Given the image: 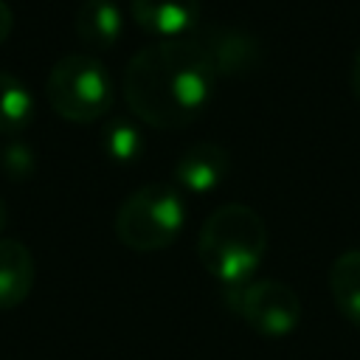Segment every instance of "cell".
<instances>
[{"instance_id": "cell-1", "label": "cell", "mask_w": 360, "mask_h": 360, "mask_svg": "<svg viewBox=\"0 0 360 360\" xmlns=\"http://www.w3.org/2000/svg\"><path fill=\"white\" fill-rule=\"evenodd\" d=\"M217 73L194 37L143 45L124 70L129 112L155 129H180L202 115L214 96Z\"/></svg>"}, {"instance_id": "cell-2", "label": "cell", "mask_w": 360, "mask_h": 360, "mask_svg": "<svg viewBox=\"0 0 360 360\" xmlns=\"http://www.w3.org/2000/svg\"><path fill=\"white\" fill-rule=\"evenodd\" d=\"M270 245L264 219L245 202H225L208 214L197 236L202 267L225 287H242L262 264Z\"/></svg>"}, {"instance_id": "cell-3", "label": "cell", "mask_w": 360, "mask_h": 360, "mask_svg": "<svg viewBox=\"0 0 360 360\" xmlns=\"http://www.w3.org/2000/svg\"><path fill=\"white\" fill-rule=\"evenodd\" d=\"M186 222V202L172 183H146L135 188L115 214V236L124 248L152 253L169 248Z\"/></svg>"}, {"instance_id": "cell-4", "label": "cell", "mask_w": 360, "mask_h": 360, "mask_svg": "<svg viewBox=\"0 0 360 360\" xmlns=\"http://www.w3.org/2000/svg\"><path fill=\"white\" fill-rule=\"evenodd\" d=\"M45 96L56 115L73 124H90L110 112L115 87L107 68L96 56L68 53L51 68Z\"/></svg>"}, {"instance_id": "cell-5", "label": "cell", "mask_w": 360, "mask_h": 360, "mask_svg": "<svg viewBox=\"0 0 360 360\" xmlns=\"http://www.w3.org/2000/svg\"><path fill=\"white\" fill-rule=\"evenodd\" d=\"M231 307L242 315V321L264 338H284L301 323V298L298 292L276 278L248 281L233 287Z\"/></svg>"}, {"instance_id": "cell-6", "label": "cell", "mask_w": 360, "mask_h": 360, "mask_svg": "<svg viewBox=\"0 0 360 360\" xmlns=\"http://www.w3.org/2000/svg\"><path fill=\"white\" fill-rule=\"evenodd\" d=\"M194 39L205 48L217 76H245L259 68L262 48L259 42L233 25H205L194 31Z\"/></svg>"}, {"instance_id": "cell-7", "label": "cell", "mask_w": 360, "mask_h": 360, "mask_svg": "<svg viewBox=\"0 0 360 360\" xmlns=\"http://www.w3.org/2000/svg\"><path fill=\"white\" fill-rule=\"evenodd\" d=\"M132 20L158 39L188 37L200 28L202 0H132Z\"/></svg>"}, {"instance_id": "cell-8", "label": "cell", "mask_w": 360, "mask_h": 360, "mask_svg": "<svg viewBox=\"0 0 360 360\" xmlns=\"http://www.w3.org/2000/svg\"><path fill=\"white\" fill-rule=\"evenodd\" d=\"M231 169V155L219 143L211 141H197L174 163V180L180 188L194 191V194H208L214 191Z\"/></svg>"}, {"instance_id": "cell-9", "label": "cell", "mask_w": 360, "mask_h": 360, "mask_svg": "<svg viewBox=\"0 0 360 360\" xmlns=\"http://www.w3.org/2000/svg\"><path fill=\"white\" fill-rule=\"evenodd\" d=\"M34 256L20 239H0V309L20 307L34 287Z\"/></svg>"}, {"instance_id": "cell-10", "label": "cell", "mask_w": 360, "mask_h": 360, "mask_svg": "<svg viewBox=\"0 0 360 360\" xmlns=\"http://www.w3.org/2000/svg\"><path fill=\"white\" fill-rule=\"evenodd\" d=\"M121 11L112 0H82L76 8V34L84 45L107 51L121 39Z\"/></svg>"}, {"instance_id": "cell-11", "label": "cell", "mask_w": 360, "mask_h": 360, "mask_svg": "<svg viewBox=\"0 0 360 360\" xmlns=\"http://www.w3.org/2000/svg\"><path fill=\"white\" fill-rule=\"evenodd\" d=\"M329 292L338 312L360 326V248L343 250L329 267Z\"/></svg>"}, {"instance_id": "cell-12", "label": "cell", "mask_w": 360, "mask_h": 360, "mask_svg": "<svg viewBox=\"0 0 360 360\" xmlns=\"http://www.w3.org/2000/svg\"><path fill=\"white\" fill-rule=\"evenodd\" d=\"M34 118V98L28 93V87L0 70V135H17L22 132Z\"/></svg>"}, {"instance_id": "cell-13", "label": "cell", "mask_w": 360, "mask_h": 360, "mask_svg": "<svg viewBox=\"0 0 360 360\" xmlns=\"http://www.w3.org/2000/svg\"><path fill=\"white\" fill-rule=\"evenodd\" d=\"M104 152L118 160V163H129V160H138L141 149H143V141H141V132L132 121L127 118H112L107 121L104 127Z\"/></svg>"}, {"instance_id": "cell-14", "label": "cell", "mask_w": 360, "mask_h": 360, "mask_svg": "<svg viewBox=\"0 0 360 360\" xmlns=\"http://www.w3.org/2000/svg\"><path fill=\"white\" fill-rule=\"evenodd\" d=\"M0 166H3V172H6L8 177H14V180H25V177L34 172L37 160H34V152H31L25 143L11 141V143L3 146V152H0Z\"/></svg>"}, {"instance_id": "cell-15", "label": "cell", "mask_w": 360, "mask_h": 360, "mask_svg": "<svg viewBox=\"0 0 360 360\" xmlns=\"http://www.w3.org/2000/svg\"><path fill=\"white\" fill-rule=\"evenodd\" d=\"M11 31H14V11L6 0H0V45L11 37Z\"/></svg>"}, {"instance_id": "cell-16", "label": "cell", "mask_w": 360, "mask_h": 360, "mask_svg": "<svg viewBox=\"0 0 360 360\" xmlns=\"http://www.w3.org/2000/svg\"><path fill=\"white\" fill-rule=\"evenodd\" d=\"M352 90H354V96L360 98V45H357V53H354V65H352Z\"/></svg>"}, {"instance_id": "cell-17", "label": "cell", "mask_w": 360, "mask_h": 360, "mask_svg": "<svg viewBox=\"0 0 360 360\" xmlns=\"http://www.w3.org/2000/svg\"><path fill=\"white\" fill-rule=\"evenodd\" d=\"M6 219H8V208H6V200L0 197V231H3V225H6Z\"/></svg>"}]
</instances>
